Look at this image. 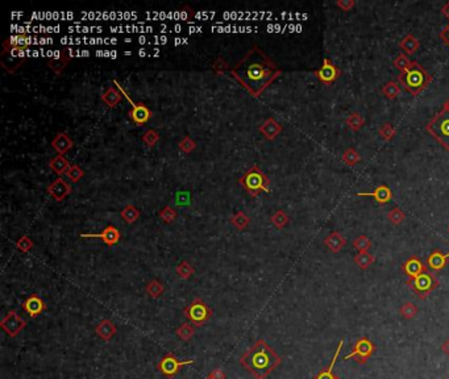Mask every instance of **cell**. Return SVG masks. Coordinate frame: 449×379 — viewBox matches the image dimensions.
Instances as JSON below:
<instances>
[{
    "label": "cell",
    "instance_id": "9a60e30c",
    "mask_svg": "<svg viewBox=\"0 0 449 379\" xmlns=\"http://www.w3.org/2000/svg\"><path fill=\"white\" fill-rule=\"evenodd\" d=\"M49 195L53 196L57 202H62L63 199L71 194V186L62 178H57L53 183L48 186Z\"/></svg>",
    "mask_w": 449,
    "mask_h": 379
},
{
    "label": "cell",
    "instance_id": "4316f807",
    "mask_svg": "<svg viewBox=\"0 0 449 379\" xmlns=\"http://www.w3.org/2000/svg\"><path fill=\"white\" fill-rule=\"evenodd\" d=\"M342 345H344V341L341 340V341L339 343V346H337V349H336L335 356H333V358H332L331 365H329V366H328L325 370H323V372L319 373V374H317V376L315 377L313 379H335L336 374H333V368H335L337 358H339V354L342 349Z\"/></svg>",
    "mask_w": 449,
    "mask_h": 379
},
{
    "label": "cell",
    "instance_id": "db71d44e",
    "mask_svg": "<svg viewBox=\"0 0 449 379\" xmlns=\"http://www.w3.org/2000/svg\"><path fill=\"white\" fill-rule=\"evenodd\" d=\"M442 13L446 16L447 18H449V3H446L442 7Z\"/></svg>",
    "mask_w": 449,
    "mask_h": 379
},
{
    "label": "cell",
    "instance_id": "1f68e13d",
    "mask_svg": "<svg viewBox=\"0 0 449 379\" xmlns=\"http://www.w3.org/2000/svg\"><path fill=\"white\" fill-rule=\"evenodd\" d=\"M382 94L386 96L387 99L393 100L399 96V94H401V87H399V85H398L397 82L394 81L387 82L386 85L383 86Z\"/></svg>",
    "mask_w": 449,
    "mask_h": 379
},
{
    "label": "cell",
    "instance_id": "83f0119b",
    "mask_svg": "<svg viewBox=\"0 0 449 379\" xmlns=\"http://www.w3.org/2000/svg\"><path fill=\"white\" fill-rule=\"evenodd\" d=\"M374 261H376V257L369 252H362V253L354 255V262L361 270H366L368 267H370L372 263H374Z\"/></svg>",
    "mask_w": 449,
    "mask_h": 379
},
{
    "label": "cell",
    "instance_id": "ffe728a7",
    "mask_svg": "<svg viewBox=\"0 0 449 379\" xmlns=\"http://www.w3.org/2000/svg\"><path fill=\"white\" fill-rule=\"evenodd\" d=\"M95 333L99 336L103 341L108 343V341H111L112 337L116 335V327H115V324L110 320V319H103L99 324L96 325Z\"/></svg>",
    "mask_w": 449,
    "mask_h": 379
},
{
    "label": "cell",
    "instance_id": "816d5d0a",
    "mask_svg": "<svg viewBox=\"0 0 449 379\" xmlns=\"http://www.w3.org/2000/svg\"><path fill=\"white\" fill-rule=\"evenodd\" d=\"M69 30H71V32H79V33H89L90 30H92V32H96V30H98V32H102V28H100V26H98V28H94V26H91V28H89V26H83V28H73V26H71V28H69Z\"/></svg>",
    "mask_w": 449,
    "mask_h": 379
},
{
    "label": "cell",
    "instance_id": "9f6ffc18",
    "mask_svg": "<svg viewBox=\"0 0 449 379\" xmlns=\"http://www.w3.org/2000/svg\"><path fill=\"white\" fill-rule=\"evenodd\" d=\"M442 350H443V352H444V353L448 354V356H449V339L447 340L446 343H444L442 345Z\"/></svg>",
    "mask_w": 449,
    "mask_h": 379
},
{
    "label": "cell",
    "instance_id": "680465c9",
    "mask_svg": "<svg viewBox=\"0 0 449 379\" xmlns=\"http://www.w3.org/2000/svg\"><path fill=\"white\" fill-rule=\"evenodd\" d=\"M335 379H341L339 376H335Z\"/></svg>",
    "mask_w": 449,
    "mask_h": 379
},
{
    "label": "cell",
    "instance_id": "74e56055",
    "mask_svg": "<svg viewBox=\"0 0 449 379\" xmlns=\"http://www.w3.org/2000/svg\"><path fill=\"white\" fill-rule=\"evenodd\" d=\"M399 312H401V315L405 317V319L411 320V319H414V317L416 316V313H418V307H416L414 303L407 302L401 307Z\"/></svg>",
    "mask_w": 449,
    "mask_h": 379
},
{
    "label": "cell",
    "instance_id": "7dc6e473",
    "mask_svg": "<svg viewBox=\"0 0 449 379\" xmlns=\"http://www.w3.org/2000/svg\"><path fill=\"white\" fill-rule=\"evenodd\" d=\"M411 63V59L405 54V53H401V54L398 55L397 58L394 59V66L397 67L398 70L403 71L406 67H409V65Z\"/></svg>",
    "mask_w": 449,
    "mask_h": 379
},
{
    "label": "cell",
    "instance_id": "6f0895ef",
    "mask_svg": "<svg viewBox=\"0 0 449 379\" xmlns=\"http://www.w3.org/2000/svg\"><path fill=\"white\" fill-rule=\"evenodd\" d=\"M444 107L448 108V110H449V99L446 100V103H444Z\"/></svg>",
    "mask_w": 449,
    "mask_h": 379
},
{
    "label": "cell",
    "instance_id": "c3c4849f",
    "mask_svg": "<svg viewBox=\"0 0 449 379\" xmlns=\"http://www.w3.org/2000/svg\"><path fill=\"white\" fill-rule=\"evenodd\" d=\"M212 70L216 74H224L225 71L228 70V63L225 62L221 57H219V58L212 63Z\"/></svg>",
    "mask_w": 449,
    "mask_h": 379
},
{
    "label": "cell",
    "instance_id": "8d00e7d4",
    "mask_svg": "<svg viewBox=\"0 0 449 379\" xmlns=\"http://www.w3.org/2000/svg\"><path fill=\"white\" fill-rule=\"evenodd\" d=\"M175 270H177L178 276L182 278V279H188V278H190V276H191L192 274L195 272V269H194V267H192V266L190 265L187 261L180 262Z\"/></svg>",
    "mask_w": 449,
    "mask_h": 379
},
{
    "label": "cell",
    "instance_id": "4dcf8cb0",
    "mask_svg": "<svg viewBox=\"0 0 449 379\" xmlns=\"http://www.w3.org/2000/svg\"><path fill=\"white\" fill-rule=\"evenodd\" d=\"M145 291H147V294L149 295L150 298L157 299V298H159V296H161L163 292H165V287H163V284H162L159 280L153 279L147 284V288H145Z\"/></svg>",
    "mask_w": 449,
    "mask_h": 379
},
{
    "label": "cell",
    "instance_id": "f907efd6",
    "mask_svg": "<svg viewBox=\"0 0 449 379\" xmlns=\"http://www.w3.org/2000/svg\"><path fill=\"white\" fill-rule=\"evenodd\" d=\"M206 379H225V373L221 369L216 368L206 377Z\"/></svg>",
    "mask_w": 449,
    "mask_h": 379
},
{
    "label": "cell",
    "instance_id": "8992f818",
    "mask_svg": "<svg viewBox=\"0 0 449 379\" xmlns=\"http://www.w3.org/2000/svg\"><path fill=\"white\" fill-rule=\"evenodd\" d=\"M407 286L418 295V298L423 300V299H426L428 295L431 294L435 288L438 287L439 280L432 272H430L427 270V271L422 272L416 278H409L407 279Z\"/></svg>",
    "mask_w": 449,
    "mask_h": 379
},
{
    "label": "cell",
    "instance_id": "4fadbf2b",
    "mask_svg": "<svg viewBox=\"0 0 449 379\" xmlns=\"http://www.w3.org/2000/svg\"><path fill=\"white\" fill-rule=\"evenodd\" d=\"M82 239H100L106 245L112 247L115 244H118L122 239V233L114 225H107L104 228L103 232L100 233H82Z\"/></svg>",
    "mask_w": 449,
    "mask_h": 379
},
{
    "label": "cell",
    "instance_id": "681fc988",
    "mask_svg": "<svg viewBox=\"0 0 449 379\" xmlns=\"http://www.w3.org/2000/svg\"><path fill=\"white\" fill-rule=\"evenodd\" d=\"M354 1H352V0H339V1H337V3H336V5H337V7L339 8H341L342 11H345V12H348V11H350V9H352V8L354 7Z\"/></svg>",
    "mask_w": 449,
    "mask_h": 379
},
{
    "label": "cell",
    "instance_id": "5bb4252c",
    "mask_svg": "<svg viewBox=\"0 0 449 379\" xmlns=\"http://www.w3.org/2000/svg\"><path fill=\"white\" fill-rule=\"evenodd\" d=\"M50 59L48 61V66L54 71L57 75L62 73V70L70 62V55L67 50H54V52H45Z\"/></svg>",
    "mask_w": 449,
    "mask_h": 379
},
{
    "label": "cell",
    "instance_id": "44dd1931",
    "mask_svg": "<svg viewBox=\"0 0 449 379\" xmlns=\"http://www.w3.org/2000/svg\"><path fill=\"white\" fill-rule=\"evenodd\" d=\"M260 132L268 138V140H274L281 132H282V126L280 123H277L273 118L266 119L264 124L260 126Z\"/></svg>",
    "mask_w": 449,
    "mask_h": 379
},
{
    "label": "cell",
    "instance_id": "f6af8a7d",
    "mask_svg": "<svg viewBox=\"0 0 449 379\" xmlns=\"http://www.w3.org/2000/svg\"><path fill=\"white\" fill-rule=\"evenodd\" d=\"M16 248H17L18 251H21L22 253H26V252H29L33 248V241L28 236H22V237H20L17 240Z\"/></svg>",
    "mask_w": 449,
    "mask_h": 379
},
{
    "label": "cell",
    "instance_id": "e575fe53",
    "mask_svg": "<svg viewBox=\"0 0 449 379\" xmlns=\"http://www.w3.org/2000/svg\"><path fill=\"white\" fill-rule=\"evenodd\" d=\"M249 221H251L249 220V217L244 214V212H237V214H235L231 217V223H232L239 231H243V229L247 228L248 225H249Z\"/></svg>",
    "mask_w": 449,
    "mask_h": 379
},
{
    "label": "cell",
    "instance_id": "2e32d148",
    "mask_svg": "<svg viewBox=\"0 0 449 379\" xmlns=\"http://www.w3.org/2000/svg\"><path fill=\"white\" fill-rule=\"evenodd\" d=\"M21 307L30 317H37L46 309V304H45L44 300L36 294L30 295L29 298H26Z\"/></svg>",
    "mask_w": 449,
    "mask_h": 379
},
{
    "label": "cell",
    "instance_id": "d4e9b609",
    "mask_svg": "<svg viewBox=\"0 0 449 379\" xmlns=\"http://www.w3.org/2000/svg\"><path fill=\"white\" fill-rule=\"evenodd\" d=\"M399 48L402 49V52H405V54L413 55L420 48V42L413 34H409L405 38H402L401 42H399Z\"/></svg>",
    "mask_w": 449,
    "mask_h": 379
},
{
    "label": "cell",
    "instance_id": "ac0fdd59",
    "mask_svg": "<svg viewBox=\"0 0 449 379\" xmlns=\"http://www.w3.org/2000/svg\"><path fill=\"white\" fill-rule=\"evenodd\" d=\"M357 196H370V198H374L378 204H386L391 200L393 198V192H391L390 187L386 186V184H379L378 187L374 188V191L372 192H358Z\"/></svg>",
    "mask_w": 449,
    "mask_h": 379
},
{
    "label": "cell",
    "instance_id": "e0dca14e",
    "mask_svg": "<svg viewBox=\"0 0 449 379\" xmlns=\"http://www.w3.org/2000/svg\"><path fill=\"white\" fill-rule=\"evenodd\" d=\"M402 270L405 272L406 275L409 276V278H416L418 275H420L422 272L427 271V267L424 265L422 259L419 257H410L407 261L402 265Z\"/></svg>",
    "mask_w": 449,
    "mask_h": 379
},
{
    "label": "cell",
    "instance_id": "7bdbcfd3",
    "mask_svg": "<svg viewBox=\"0 0 449 379\" xmlns=\"http://www.w3.org/2000/svg\"><path fill=\"white\" fill-rule=\"evenodd\" d=\"M158 140H159V134L155 132L154 129H149V130H147V132L143 134V141H144V144L148 145L149 147L154 146Z\"/></svg>",
    "mask_w": 449,
    "mask_h": 379
},
{
    "label": "cell",
    "instance_id": "7c38bea8",
    "mask_svg": "<svg viewBox=\"0 0 449 379\" xmlns=\"http://www.w3.org/2000/svg\"><path fill=\"white\" fill-rule=\"evenodd\" d=\"M313 75L319 79V81L325 86H331L332 83H335L339 77L341 75V71L335 63L332 62V59L324 58L323 65L319 70L313 71Z\"/></svg>",
    "mask_w": 449,
    "mask_h": 379
},
{
    "label": "cell",
    "instance_id": "52a82bcc",
    "mask_svg": "<svg viewBox=\"0 0 449 379\" xmlns=\"http://www.w3.org/2000/svg\"><path fill=\"white\" fill-rule=\"evenodd\" d=\"M183 315L195 327H202L212 317V309L207 306L202 299L195 298L183 309Z\"/></svg>",
    "mask_w": 449,
    "mask_h": 379
},
{
    "label": "cell",
    "instance_id": "cb8c5ba5",
    "mask_svg": "<svg viewBox=\"0 0 449 379\" xmlns=\"http://www.w3.org/2000/svg\"><path fill=\"white\" fill-rule=\"evenodd\" d=\"M122 98H123V94L118 90V87H114V86H111L106 90L103 95H102V102H103L108 108H114L116 107L120 102H122Z\"/></svg>",
    "mask_w": 449,
    "mask_h": 379
},
{
    "label": "cell",
    "instance_id": "30bf717a",
    "mask_svg": "<svg viewBox=\"0 0 449 379\" xmlns=\"http://www.w3.org/2000/svg\"><path fill=\"white\" fill-rule=\"evenodd\" d=\"M194 364V360H188V361H178L177 357L174 356L173 353L165 354L163 357L159 360L158 365H157V369L167 378H173L179 373V370L183 366H187V365Z\"/></svg>",
    "mask_w": 449,
    "mask_h": 379
},
{
    "label": "cell",
    "instance_id": "ee69618b",
    "mask_svg": "<svg viewBox=\"0 0 449 379\" xmlns=\"http://www.w3.org/2000/svg\"><path fill=\"white\" fill-rule=\"evenodd\" d=\"M178 146H179V149L182 151H183V153H186V154H188V153H191L192 150H194V149H195L196 147V142L194 140H192L191 137H183V138H182V140L179 141V144H178Z\"/></svg>",
    "mask_w": 449,
    "mask_h": 379
},
{
    "label": "cell",
    "instance_id": "11a10c76",
    "mask_svg": "<svg viewBox=\"0 0 449 379\" xmlns=\"http://www.w3.org/2000/svg\"><path fill=\"white\" fill-rule=\"evenodd\" d=\"M96 55H107V57H118L116 52H96Z\"/></svg>",
    "mask_w": 449,
    "mask_h": 379
},
{
    "label": "cell",
    "instance_id": "7a4b0ae2",
    "mask_svg": "<svg viewBox=\"0 0 449 379\" xmlns=\"http://www.w3.org/2000/svg\"><path fill=\"white\" fill-rule=\"evenodd\" d=\"M282 362V358L264 339H258L240 358V365L251 373L254 379H266Z\"/></svg>",
    "mask_w": 449,
    "mask_h": 379
},
{
    "label": "cell",
    "instance_id": "3957f363",
    "mask_svg": "<svg viewBox=\"0 0 449 379\" xmlns=\"http://www.w3.org/2000/svg\"><path fill=\"white\" fill-rule=\"evenodd\" d=\"M398 82L411 95L418 96L431 85L432 77L427 73V70H424V67L419 62L411 61L409 67H406L398 75Z\"/></svg>",
    "mask_w": 449,
    "mask_h": 379
},
{
    "label": "cell",
    "instance_id": "d590c367",
    "mask_svg": "<svg viewBox=\"0 0 449 379\" xmlns=\"http://www.w3.org/2000/svg\"><path fill=\"white\" fill-rule=\"evenodd\" d=\"M272 223H273V225L276 227V228H278V229L285 228V227H286L289 223L288 214H286V212L282 210L277 211L276 214L272 216Z\"/></svg>",
    "mask_w": 449,
    "mask_h": 379
},
{
    "label": "cell",
    "instance_id": "f35d334b",
    "mask_svg": "<svg viewBox=\"0 0 449 379\" xmlns=\"http://www.w3.org/2000/svg\"><path fill=\"white\" fill-rule=\"evenodd\" d=\"M353 247L356 248L360 253H362V252H368L369 249H370V247H372V241H370L366 236L364 235L358 236L357 239L353 241Z\"/></svg>",
    "mask_w": 449,
    "mask_h": 379
},
{
    "label": "cell",
    "instance_id": "d6a6232c",
    "mask_svg": "<svg viewBox=\"0 0 449 379\" xmlns=\"http://www.w3.org/2000/svg\"><path fill=\"white\" fill-rule=\"evenodd\" d=\"M364 124H365V120L362 119V116H361L358 112H353V114L349 115L348 119H346V126H349L352 130H354V132L360 130V129L364 126Z\"/></svg>",
    "mask_w": 449,
    "mask_h": 379
},
{
    "label": "cell",
    "instance_id": "7402d4cb",
    "mask_svg": "<svg viewBox=\"0 0 449 379\" xmlns=\"http://www.w3.org/2000/svg\"><path fill=\"white\" fill-rule=\"evenodd\" d=\"M449 259V253H442L440 251H435L430 254L427 259L428 266L431 267L434 271H440L447 266Z\"/></svg>",
    "mask_w": 449,
    "mask_h": 379
},
{
    "label": "cell",
    "instance_id": "f5cc1de1",
    "mask_svg": "<svg viewBox=\"0 0 449 379\" xmlns=\"http://www.w3.org/2000/svg\"><path fill=\"white\" fill-rule=\"evenodd\" d=\"M440 38L444 41V44L449 46V22L446 25V28L440 32Z\"/></svg>",
    "mask_w": 449,
    "mask_h": 379
},
{
    "label": "cell",
    "instance_id": "b9f144b4",
    "mask_svg": "<svg viewBox=\"0 0 449 379\" xmlns=\"http://www.w3.org/2000/svg\"><path fill=\"white\" fill-rule=\"evenodd\" d=\"M405 217H406L405 214H403L401 208H398V207L393 208V210H391L390 212L387 214V219H389V221H391V223L395 225L402 224L403 220H405Z\"/></svg>",
    "mask_w": 449,
    "mask_h": 379
},
{
    "label": "cell",
    "instance_id": "484cf974",
    "mask_svg": "<svg viewBox=\"0 0 449 379\" xmlns=\"http://www.w3.org/2000/svg\"><path fill=\"white\" fill-rule=\"evenodd\" d=\"M49 167L52 169V171H54L57 175H62V174H66L67 170L70 169V163L67 161L63 155H55L54 158L49 162Z\"/></svg>",
    "mask_w": 449,
    "mask_h": 379
},
{
    "label": "cell",
    "instance_id": "9c48e42d",
    "mask_svg": "<svg viewBox=\"0 0 449 379\" xmlns=\"http://www.w3.org/2000/svg\"><path fill=\"white\" fill-rule=\"evenodd\" d=\"M374 352H376V345L368 337H360L354 343L353 350L348 356H345L344 360L354 358V361L357 362L358 365H365L368 362L369 358L372 357Z\"/></svg>",
    "mask_w": 449,
    "mask_h": 379
},
{
    "label": "cell",
    "instance_id": "f546056e",
    "mask_svg": "<svg viewBox=\"0 0 449 379\" xmlns=\"http://www.w3.org/2000/svg\"><path fill=\"white\" fill-rule=\"evenodd\" d=\"M175 333H177V336L182 340V341H186V343H187V341H190V340L194 337V335H195V328L192 327V324H190V323H183L180 327H178Z\"/></svg>",
    "mask_w": 449,
    "mask_h": 379
},
{
    "label": "cell",
    "instance_id": "d6986e66",
    "mask_svg": "<svg viewBox=\"0 0 449 379\" xmlns=\"http://www.w3.org/2000/svg\"><path fill=\"white\" fill-rule=\"evenodd\" d=\"M73 146H74L73 140L69 137L67 133L59 132L52 141V147L59 155H65Z\"/></svg>",
    "mask_w": 449,
    "mask_h": 379
},
{
    "label": "cell",
    "instance_id": "603a6c76",
    "mask_svg": "<svg viewBox=\"0 0 449 379\" xmlns=\"http://www.w3.org/2000/svg\"><path fill=\"white\" fill-rule=\"evenodd\" d=\"M346 240L345 237H342L339 232H332L331 235H328L325 239H324V245L329 249L333 253H339L342 248L345 247Z\"/></svg>",
    "mask_w": 449,
    "mask_h": 379
},
{
    "label": "cell",
    "instance_id": "60d3db41",
    "mask_svg": "<svg viewBox=\"0 0 449 379\" xmlns=\"http://www.w3.org/2000/svg\"><path fill=\"white\" fill-rule=\"evenodd\" d=\"M395 134H397V130H395V128L391 126L390 123L383 124V126H381V129H379V136L382 137L383 140H386V141L393 140V138L395 137Z\"/></svg>",
    "mask_w": 449,
    "mask_h": 379
},
{
    "label": "cell",
    "instance_id": "836d02e7",
    "mask_svg": "<svg viewBox=\"0 0 449 379\" xmlns=\"http://www.w3.org/2000/svg\"><path fill=\"white\" fill-rule=\"evenodd\" d=\"M342 161H344L348 166H356L361 161V157L354 149L348 147V149L342 153Z\"/></svg>",
    "mask_w": 449,
    "mask_h": 379
},
{
    "label": "cell",
    "instance_id": "91938a15",
    "mask_svg": "<svg viewBox=\"0 0 449 379\" xmlns=\"http://www.w3.org/2000/svg\"><path fill=\"white\" fill-rule=\"evenodd\" d=\"M448 232H449V227H448Z\"/></svg>",
    "mask_w": 449,
    "mask_h": 379
},
{
    "label": "cell",
    "instance_id": "8fae6325",
    "mask_svg": "<svg viewBox=\"0 0 449 379\" xmlns=\"http://www.w3.org/2000/svg\"><path fill=\"white\" fill-rule=\"evenodd\" d=\"M0 327L9 337H16L26 327V321L20 317L16 309H12L7 313V316L0 321Z\"/></svg>",
    "mask_w": 449,
    "mask_h": 379
},
{
    "label": "cell",
    "instance_id": "ba28073f",
    "mask_svg": "<svg viewBox=\"0 0 449 379\" xmlns=\"http://www.w3.org/2000/svg\"><path fill=\"white\" fill-rule=\"evenodd\" d=\"M114 85H116V87H118L119 91L122 92L123 95H124V98L128 100V103L131 104V110L128 111V116H129V119H131V120H132V122L136 124V126H144L148 120H150V118L153 116V114H151V111L149 110V108H148L144 103H137V104L135 103V102L132 100V98L129 96L128 92L123 89V86L120 85V83H119L116 79H114Z\"/></svg>",
    "mask_w": 449,
    "mask_h": 379
},
{
    "label": "cell",
    "instance_id": "6da1fadb",
    "mask_svg": "<svg viewBox=\"0 0 449 379\" xmlns=\"http://www.w3.org/2000/svg\"><path fill=\"white\" fill-rule=\"evenodd\" d=\"M281 73V69H278L276 63L258 46H253L247 55L231 69V74L254 98L261 95L280 77Z\"/></svg>",
    "mask_w": 449,
    "mask_h": 379
},
{
    "label": "cell",
    "instance_id": "bcb514c9",
    "mask_svg": "<svg viewBox=\"0 0 449 379\" xmlns=\"http://www.w3.org/2000/svg\"><path fill=\"white\" fill-rule=\"evenodd\" d=\"M159 217H161L165 223H173V221L177 219V211L174 210V208H171V207L166 206L165 208L159 212Z\"/></svg>",
    "mask_w": 449,
    "mask_h": 379
},
{
    "label": "cell",
    "instance_id": "277c9868",
    "mask_svg": "<svg viewBox=\"0 0 449 379\" xmlns=\"http://www.w3.org/2000/svg\"><path fill=\"white\" fill-rule=\"evenodd\" d=\"M239 183L247 190V192L252 198L258 196L262 191H270V179L256 165L252 166L251 169L248 170L247 173L240 178Z\"/></svg>",
    "mask_w": 449,
    "mask_h": 379
},
{
    "label": "cell",
    "instance_id": "f1b7e54d",
    "mask_svg": "<svg viewBox=\"0 0 449 379\" xmlns=\"http://www.w3.org/2000/svg\"><path fill=\"white\" fill-rule=\"evenodd\" d=\"M120 216H122L123 220L127 221L128 224H133V223H136L137 219L140 217V211L137 210L135 206H132V204H129V206L123 208Z\"/></svg>",
    "mask_w": 449,
    "mask_h": 379
},
{
    "label": "cell",
    "instance_id": "5b68a950",
    "mask_svg": "<svg viewBox=\"0 0 449 379\" xmlns=\"http://www.w3.org/2000/svg\"><path fill=\"white\" fill-rule=\"evenodd\" d=\"M427 130L439 144L446 150H449V110L443 107V110L431 119L426 126Z\"/></svg>",
    "mask_w": 449,
    "mask_h": 379
},
{
    "label": "cell",
    "instance_id": "ab89813d",
    "mask_svg": "<svg viewBox=\"0 0 449 379\" xmlns=\"http://www.w3.org/2000/svg\"><path fill=\"white\" fill-rule=\"evenodd\" d=\"M66 175L71 182H74V183H78V182L82 179V177L85 175V173H83V170L81 169V166L71 165L70 169L67 170Z\"/></svg>",
    "mask_w": 449,
    "mask_h": 379
}]
</instances>
